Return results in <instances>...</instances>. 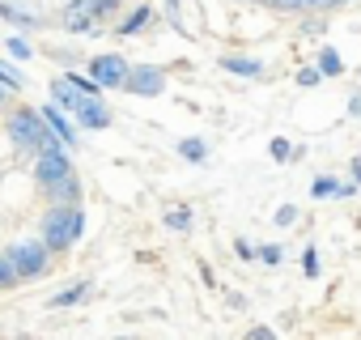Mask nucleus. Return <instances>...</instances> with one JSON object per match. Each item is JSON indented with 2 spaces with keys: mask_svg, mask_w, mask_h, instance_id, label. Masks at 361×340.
Here are the masks:
<instances>
[{
  "mask_svg": "<svg viewBox=\"0 0 361 340\" xmlns=\"http://www.w3.org/2000/svg\"><path fill=\"white\" fill-rule=\"evenodd\" d=\"M5 132H9V140H13V149H18L22 157H35V153L51 149V145H64V140H60V136L47 128L43 111H30V107H18V111H9V119H5Z\"/></svg>",
  "mask_w": 361,
  "mask_h": 340,
  "instance_id": "obj_1",
  "label": "nucleus"
},
{
  "mask_svg": "<svg viewBox=\"0 0 361 340\" xmlns=\"http://www.w3.org/2000/svg\"><path fill=\"white\" fill-rule=\"evenodd\" d=\"M39 238L60 255V251H68L73 243H81V234H85V209H81V200L77 205H56L51 200V209L43 213V221H39Z\"/></svg>",
  "mask_w": 361,
  "mask_h": 340,
  "instance_id": "obj_2",
  "label": "nucleus"
},
{
  "mask_svg": "<svg viewBox=\"0 0 361 340\" xmlns=\"http://www.w3.org/2000/svg\"><path fill=\"white\" fill-rule=\"evenodd\" d=\"M5 255H9V264L18 268V277L22 281H39L43 272H47V264H51V247L43 243V238H18V243H9L5 247Z\"/></svg>",
  "mask_w": 361,
  "mask_h": 340,
  "instance_id": "obj_3",
  "label": "nucleus"
},
{
  "mask_svg": "<svg viewBox=\"0 0 361 340\" xmlns=\"http://www.w3.org/2000/svg\"><path fill=\"white\" fill-rule=\"evenodd\" d=\"M68 179H77L73 157H68V145H51V149L35 153V183H39L43 192H51V188H60V183H68Z\"/></svg>",
  "mask_w": 361,
  "mask_h": 340,
  "instance_id": "obj_4",
  "label": "nucleus"
},
{
  "mask_svg": "<svg viewBox=\"0 0 361 340\" xmlns=\"http://www.w3.org/2000/svg\"><path fill=\"white\" fill-rule=\"evenodd\" d=\"M85 73L102 85V90H123V81H128V73H132V64L119 56V51H102V56H90V64H85Z\"/></svg>",
  "mask_w": 361,
  "mask_h": 340,
  "instance_id": "obj_5",
  "label": "nucleus"
},
{
  "mask_svg": "<svg viewBox=\"0 0 361 340\" xmlns=\"http://www.w3.org/2000/svg\"><path fill=\"white\" fill-rule=\"evenodd\" d=\"M98 18H102V5H98V0H68V5L60 9V22H64L68 35H90V30L98 26Z\"/></svg>",
  "mask_w": 361,
  "mask_h": 340,
  "instance_id": "obj_6",
  "label": "nucleus"
},
{
  "mask_svg": "<svg viewBox=\"0 0 361 340\" xmlns=\"http://www.w3.org/2000/svg\"><path fill=\"white\" fill-rule=\"evenodd\" d=\"M123 90L136 94V98H157L166 90V68H157V64H132Z\"/></svg>",
  "mask_w": 361,
  "mask_h": 340,
  "instance_id": "obj_7",
  "label": "nucleus"
},
{
  "mask_svg": "<svg viewBox=\"0 0 361 340\" xmlns=\"http://www.w3.org/2000/svg\"><path fill=\"white\" fill-rule=\"evenodd\" d=\"M73 119H77L81 132H106V128L115 123V115H111V107L102 102V94H85L81 107L73 111Z\"/></svg>",
  "mask_w": 361,
  "mask_h": 340,
  "instance_id": "obj_8",
  "label": "nucleus"
},
{
  "mask_svg": "<svg viewBox=\"0 0 361 340\" xmlns=\"http://www.w3.org/2000/svg\"><path fill=\"white\" fill-rule=\"evenodd\" d=\"M47 94H51V102L56 107H64L68 115L81 107V98H85V90L73 81V73H64V77H51V85H47Z\"/></svg>",
  "mask_w": 361,
  "mask_h": 340,
  "instance_id": "obj_9",
  "label": "nucleus"
},
{
  "mask_svg": "<svg viewBox=\"0 0 361 340\" xmlns=\"http://www.w3.org/2000/svg\"><path fill=\"white\" fill-rule=\"evenodd\" d=\"M43 119H47V128H51V132H56V136H60L68 149H73V145H81V140H77V132H81V128H77V119H73L64 107L47 102V107H43Z\"/></svg>",
  "mask_w": 361,
  "mask_h": 340,
  "instance_id": "obj_10",
  "label": "nucleus"
},
{
  "mask_svg": "<svg viewBox=\"0 0 361 340\" xmlns=\"http://www.w3.org/2000/svg\"><path fill=\"white\" fill-rule=\"evenodd\" d=\"M149 22H153V5H136V9L115 26V39H132V35H140Z\"/></svg>",
  "mask_w": 361,
  "mask_h": 340,
  "instance_id": "obj_11",
  "label": "nucleus"
},
{
  "mask_svg": "<svg viewBox=\"0 0 361 340\" xmlns=\"http://www.w3.org/2000/svg\"><path fill=\"white\" fill-rule=\"evenodd\" d=\"M0 18H5L9 26H18V30H39L43 26L39 13H26L22 5H9V0H0Z\"/></svg>",
  "mask_w": 361,
  "mask_h": 340,
  "instance_id": "obj_12",
  "label": "nucleus"
},
{
  "mask_svg": "<svg viewBox=\"0 0 361 340\" xmlns=\"http://www.w3.org/2000/svg\"><path fill=\"white\" fill-rule=\"evenodd\" d=\"M221 68L234 73V77H264V64L251 60V56H221Z\"/></svg>",
  "mask_w": 361,
  "mask_h": 340,
  "instance_id": "obj_13",
  "label": "nucleus"
},
{
  "mask_svg": "<svg viewBox=\"0 0 361 340\" xmlns=\"http://www.w3.org/2000/svg\"><path fill=\"white\" fill-rule=\"evenodd\" d=\"M161 221H166V230H174V234H183V230H192L196 213H192L188 205H174V209H166V213H161Z\"/></svg>",
  "mask_w": 361,
  "mask_h": 340,
  "instance_id": "obj_14",
  "label": "nucleus"
},
{
  "mask_svg": "<svg viewBox=\"0 0 361 340\" xmlns=\"http://www.w3.org/2000/svg\"><path fill=\"white\" fill-rule=\"evenodd\" d=\"M174 149H178V157H188V162H209V140H200V136L178 140Z\"/></svg>",
  "mask_w": 361,
  "mask_h": 340,
  "instance_id": "obj_15",
  "label": "nucleus"
},
{
  "mask_svg": "<svg viewBox=\"0 0 361 340\" xmlns=\"http://www.w3.org/2000/svg\"><path fill=\"white\" fill-rule=\"evenodd\" d=\"M323 13V9H336V0H281V13Z\"/></svg>",
  "mask_w": 361,
  "mask_h": 340,
  "instance_id": "obj_16",
  "label": "nucleus"
},
{
  "mask_svg": "<svg viewBox=\"0 0 361 340\" xmlns=\"http://www.w3.org/2000/svg\"><path fill=\"white\" fill-rule=\"evenodd\" d=\"M319 73H323V77H344V60H340L336 47H323V51H319Z\"/></svg>",
  "mask_w": 361,
  "mask_h": 340,
  "instance_id": "obj_17",
  "label": "nucleus"
},
{
  "mask_svg": "<svg viewBox=\"0 0 361 340\" xmlns=\"http://www.w3.org/2000/svg\"><path fill=\"white\" fill-rule=\"evenodd\" d=\"M85 293H90V285H85V281H77V285H68L64 293H56V298H51V306H56V310L77 306V302H85Z\"/></svg>",
  "mask_w": 361,
  "mask_h": 340,
  "instance_id": "obj_18",
  "label": "nucleus"
},
{
  "mask_svg": "<svg viewBox=\"0 0 361 340\" xmlns=\"http://www.w3.org/2000/svg\"><path fill=\"white\" fill-rule=\"evenodd\" d=\"M47 196H51L56 205H77V200H81V179H68V183H60V188H51Z\"/></svg>",
  "mask_w": 361,
  "mask_h": 340,
  "instance_id": "obj_19",
  "label": "nucleus"
},
{
  "mask_svg": "<svg viewBox=\"0 0 361 340\" xmlns=\"http://www.w3.org/2000/svg\"><path fill=\"white\" fill-rule=\"evenodd\" d=\"M340 188H344V183H336L331 175H319V179L310 183V196H314V200H323V196H340Z\"/></svg>",
  "mask_w": 361,
  "mask_h": 340,
  "instance_id": "obj_20",
  "label": "nucleus"
},
{
  "mask_svg": "<svg viewBox=\"0 0 361 340\" xmlns=\"http://www.w3.org/2000/svg\"><path fill=\"white\" fill-rule=\"evenodd\" d=\"M5 47H9V56H13V60H30V56H35V47L26 43V35H9V39H5Z\"/></svg>",
  "mask_w": 361,
  "mask_h": 340,
  "instance_id": "obj_21",
  "label": "nucleus"
},
{
  "mask_svg": "<svg viewBox=\"0 0 361 340\" xmlns=\"http://www.w3.org/2000/svg\"><path fill=\"white\" fill-rule=\"evenodd\" d=\"M22 277H18V268L9 264V255H0V289H13Z\"/></svg>",
  "mask_w": 361,
  "mask_h": 340,
  "instance_id": "obj_22",
  "label": "nucleus"
},
{
  "mask_svg": "<svg viewBox=\"0 0 361 340\" xmlns=\"http://www.w3.org/2000/svg\"><path fill=\"white\" fill-rule=\"evenodd\" d=\"M268 153H272V162H289V157H293V145H289L285 136H272V145H268Z\"/></svg>",
  "mask_w": 361,
  "mask_h": 340,
  "instance_id": "obj_23",
  "label": "nucleus"
},
{
  "mask_svg": "<svg viewBox=\"0 0 361 340\" xmlns=\"http://www.w3.org/2000/svg\"><path fill=\"white\" fill-rule=\"evenodd\" d=\"M302 272H306V277H319V251H314V247L302 251Z\"/></svg>",
  "mask_w": 361,
  "mask_h": 340,
  "instance_id": "obj_24",
  "label": "nucleus"
},
{
  "mask_svg": "<svg viewBox=\"0 0 361 340\" xmlns=\"http://www.w3.org/2000/svg\"><path fill=\"white\" fill-rule=\"evenodd\" d=\"M319 81H323L319 64H314V68H302V73H298V85H302V90H310V85H319Z\"/></svg>",
  "mask_w": 361,
  "mask_h": 340,
  "instance_id": "obj_25",
  "label": "nucleus"
},
{
  "mask_svg": "<svg viewBox=\"0 0 361 340\" xmlns=\"http://www.w3.org/2000/svg\"><path fill=\"white\" fill-rule=\"evenodd\" d=\"M234 255H238V260H247V264H251V260H259V247H251V243H247V238H238V243H234Z\"/></svg>",
  "mask_w": 361,
  "mask_h": 340,
  "instance_id": "obj_26",
  "label": "nucleus"
},
{
  "mask_svg": "<svg viewBox=\"0 0 361 340\" xmlns=\"http://www.w3.org/2000/svg\"><path fill=\"white\" fill-rule=\"evenodd\" d=\"M259 260H264V264H281V260H285V251H281L276 243H268V247H259Z\"/></svg>",
  "mask_w": 361,
  "mask_h": 340,
  "instance_id": "obj_27",
  "label": "nucleus"
},
{
  "mask_svg": "<svg viewBox=\"0 0 361 340\" xmlns=\"http://www.w3.org/2000/svg\"><path fill=\"white\" fill-rule=\"evenodd\" d=\"M0 81H5L9 90H22V85H26V77H22V73H9L5 64H0Z\"/></svg>",
  "mask_w": 361,
  "mask_h": 340,
  "instance_id": "obj_28",
  "label": "nucleus"
},
{
  "mask_svg": "<svg viewBox=\"0 0 361 340\" xmlns=\"http://www.w3.org/2000/svg\"><path fill=\"white\" fill-rule=\"evenodd\" d=\"M293 221H298V209H293V205L276 209V226H293Z\"/></svg>",
  "mask_w": 361,
  "mask_h": 340,
  "instance_id": "obj_29",
  "label": "nucleus"
},
{
  "mask_svg": "<svg viewBox=\"0 0 361 340\" xmlns=\"http://www.w3.org/2000/svg\"><path fill=\"white\" fill-rule=\"evenodd\" d=\"M348 179L361 188V153H357V157H353V166H348Z\"/></svg>",
  "mask_w": 361,
  "mask_h": 340,
  "instance_id": "obj_30",
  "label": "nucleus"
},
{
  "mask_svg": "<svg viewBox=\"0 0 361 340\" xmlns=\"http://www.w3.org/2000/svg\"><path fill=\"white\" fill-rule=\"evenodd\" d=\"M348 115H353V119H361V90L348 98Z\"/></svg>",
  "mask_w": 361,
  "mask_h": 340,
  "instance_id": "obj_31",
  "label": "nucleus"
},
{
  "mask_svg": "<svg viewBox=\"0 0 361 340\" xmlns=\"http://www.w3.org/2000/svg\"><path fill=\"white\" fill-rule=\"evenodd\" d=\"M5 98H9V85H5V81H0V107H5Z\"/></svg>",
  "mask_w": 361,
  "mask_h": 340,
  "instance_id": "obj_32",
  "label": "nucleus"
},
{
  "mask_svg": "<svg viewBox=\"0 0 361 340\" xmlns=\"http://www.w3.org/2000/svg\"><path fill=\"white\" fill-rule=\"evenodd\" d=\"M259 5H268V9H281V0H259Z\"/></svg>",
  "mask_w": 361,
  "mask_h": 340,
  "instance_id": "obj_33",
  "label": "nucleus"
},
{
  "mask_svg": "<svg viewBox=\"0 0 361 340\" xmlns=\"http://www.w3.org/2000/svg\"><path fill=\"white\" fill-rule=\"evenodd\" d=\"M340 5H348V0H336V9H340Z\"/></svg>",
  "mask_w": 361,
  "mask_h": 340,
  "instance_id": "obj_34",
  "label": "nucleus"
}]
</instances>
